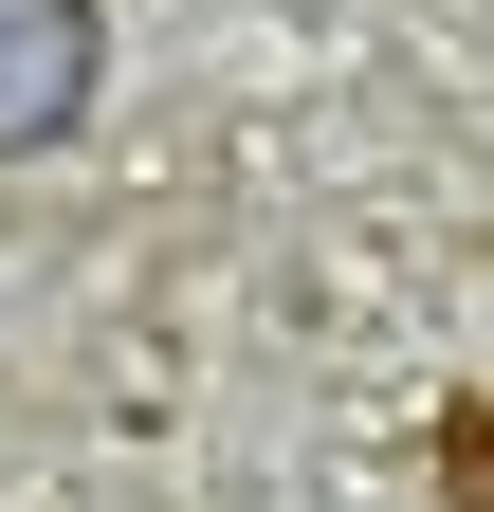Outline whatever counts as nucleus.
I'll use <instances>...</instances> for the list:
<instances>
[{"mask_svg":"<svg viewBox=\"0 0 494 512\" xmlns=\"http://www.w3.org/2000/svg\"><path fill=\"white\" fill-rule=\"evenodd\" d=\"M458 512H494V403L458 421Z\"/></svg>","mask_w":494,"mask_h":512,"instance_id":"obj_2","label":"nucleus"},{"mask_svg":"<svg viewBox=\"0 0 494 512\" xmlns=\"http://www.w3.org/2000/svg\"><path fill=\"white\" fill-rule=\"evenodd\" d=\"M92 110V0H0V165Z\"/></svg>","mask_w":494,"mask_h":512,"instance_id":"obj_1","label":"nucleus"}]
</instances>
